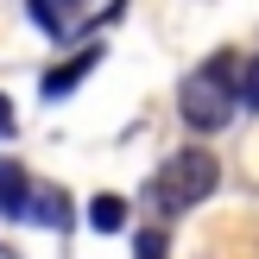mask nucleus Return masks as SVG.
Instances as JSON below:
<instances>
[{
	"instance_id": "nucleus-7",
	"label": "nucleus",
	"mask_w": 259,
	"mask_h": 259,
	"mask_svg": "<svg viewBox=\"0 0 259 259\" xmlns=\"http://www.w3.org/2000/svg\"><path fill=\"white\" fill-rule=\"evenodd\" d=\"M25 13H32V25L45 38H70V19L57 13V0H25Z\"/></svg>"
},
{
	"instance_id": "nucleus-4",
	"label": "nucleus",
	"mask_w": 259,
	"mask_h": 259,
	"mask_svg": "<svg viewBox=\"0 0 259 259\" xmlns=\"http://www.w3.org/2000/svg\"><path fill=\"white\" fill-rule=\"evenodd\" d=\"M25 196H32V177H25V164L0 158V222H25Z\"/></svg>"
},
{
	"instance_id": "nucleus-11",
	"label": "nucleus",
	"mask_w": 259,
	"mask_h": 259,
	"mask_svg": "<svg viewBox=\"0 0 259 259\" xmlns=\"http://www.w3.org/2000/svg\"><path fill=\"white\" fill-rule=\"evenodd\" d=\"M82 7H89V0H57V13H63V19H76Z\"/></svg>"
},
{
	"instance_id": "nucleus-2",
	"label": "nucleus",
	"mask_w": 259,
	"mask_h": 259,
	"mask_svg": "<svg viewBox=\"0 0 259 259\" xmlns=\"http://www.w3.org/2000/svg\"><path fill=\"white\" fill-rule=\"evenodd\" d=\"M215 184H222L215 152L209 146H184V152H171V164L158 171V209L164 215H190L196 202L215 196Z\"/></svg>"
},
{
	"instance_id": "nucleus-9",
	"label": "nucleus",
	"mask_w": 259,
	"mask_h": 259,
	"mask_svg": "<svg viewBox=\"0 0 259 259\" xmlns=\"http://www.w3.org/2000/svg\"><path fill=\"white\" fill-rule=\"evenodd\" d=\"M133 259H164V234L158 228H146V234L133 240Z\"/></svg>"
},
{
	"instance_id": "nucleus-5",
	"label": "nucleus",
	"mask_w": 259,
	"mask_h": 259,
	"mask_svg": "<svg viewBox=\"0 0 259 259\" xmlns=\"http://www.w3.org/2000/svg\"><path fill=\"white\" fill-rule=\"evenodd\" d=\"M25 222L38 228H70V196L51 184H32V196H25Z\"/></svg>"
},
{
	"instance_id": "nucleus-1",
	"label": "nucleus",
	"mask_w": 259,
	"mask_h": 259,
	"mask_svg": "<svg viewBox=\"0 0 259 259\" xmlns=\"http://www.w3.org/2000/svg\"><path fill=\"white\" fill-rule=\"evenodd\" d=\"M234 108H240V57L234 51H215L202 70L184 76L177 114H184V126H196V133H222V126L234 120Z\"/></svg>"
},
{
	"instance_id": "nucleus-6",
	"label": "nucleus",
	"mask_w": 259,
	"mask_h": 259,
	"mask_svg": "<svg viewBox=\"0 0 259 259\" xmlns=\"http://www.w3.org/2000/svg\"><path fill=\"white\" fill-rule=\"evenodd\" d=\"M89 228L95 234H120L126 228V196H95L89 202Z\"/></svg>"
},
{
	"instance_id": "nucleus-10",
	"label": "nucleus",
	"mask_w": 259,
	"mask_h": 259,
	"mask_svg": "<svg viewBox=\"0 0 259 259\" xmlns=\"http://www.w3.org/2000/svg\"><path fill=\"white\" fill-rule=\"evenodd\" d=\"M7 133H13V101L0 95V139H7Z\"/></svg>"
},
{
	"instance_id": "nucleus-8",
	"label": "nucleus",
	"mask_w": 259,
	"mask_h": 259,
	"mask_svg": "<svg viewBox=\"0 0 259 259\" xmlns=\"http://www.w3.org/2000/svg\"><path fill=\"white\" fill-rule=\"evenodd\" d=\"M240 108H259V57L240 70Z\"/></svg>"
},
{
	"instance_id": "nucleus-3",
	"label": "nucleus",
	"mask_w": 259,
	"mask_h": 259,
	"mask_svg": "<svg viewBox=\"0 0 259 259\" xmlns=\"http://www.w3.org/2000/svg\"><path fill=\"white\" fill-rule=\"evenodd\" d=\"M95 63H101V45H82L76 57H63V63H51V70H45L38 95H45V101H70L76 89H82V76L95 70Z\"/></svg>"
}]
</instances>
